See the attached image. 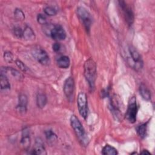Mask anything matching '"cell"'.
<instances>
[{
	"label": "cell",
	"mask_w": 155,
	"mask_h": 155,
	"mask_svg": "<svg viewBox=\"0 0 155 155\" xmlns=\"http://www.w3.org/2000/svg\"><path fill=\"white\" fill-rule=\"evenodd\" d=\"M44 13L48 16H54L57 13L56 10L52 7H47L44 10Z\"/></svg>",
	"instance_id": "cb8c5ba5"
},
{
	"label": "cell",
	"mask_w": 155,
	"mask_h": 155,
	"mask_svg": "<svg viewBox=\"0 0 155 155\" xmlns=\"http://www.w3.org/2000/svg\"><path fill=\"white\" fill-rule=\"evenodd\" d=\"M102 153L104 155H116L118 154L117 150L110 145H106L103 148Z\"/></svg>",
	"instance_id": "ac0fdd59"
},
{
	"label": "cell",
	"mask_w": 155,
	"mask_h": 155,
	"mask_svg": "<svg viewBox=\"0 0 155 155\" xmlns=\"http://www.w3.org/2000/svg\"><path fill=\"white\" fill-rule=\"evenodd\" d=\"M128 52L129 56H127V59L130 65L137 71L142 69L143 67V61L137 50L134 47L130 45L128 47Z\"/></svg>",
	"instance_id": "7a4b0ae2"
},
{
	"label": "cell",
	"mask_w": 155,
	"mask_h": 155,
	"mask_svg": "<svg viewBox=\"0 0 155 155\" xmlns=\"http://www.w3.org/2000/svg\"><path fill=\"white\" fill-rule=\"evenodd\" d=\"M13 54H12L11 52L6 51V52H5L4 54V59H5L7 62H12V61H13Z\"/></svg>",
	"instance_id": "83f0119b"
},
{
	"label": "cell",
	"mask_w": 155,
	"mask_h": 155,
	"mask_svg": "<svg viewBox=\"0 0 155 155\" xmlns=\"http://www.w3.org/2000/svg\"><path fill=\"white\" fill-rule=\"evenodd\" d=\"M64 92L69 101H72L74 94V81L72 77L66 79L64 84Z\"/></svg>",
	"instance_id": "ba28073f"
},
{
	"label": "cell",
	"mask_w": 155,
	"mask_h": 155,
	"mask_svg": "<svg viewBox=\"0 0 155 155\" xmlns=\"http://www.w3.org/2000/svg\"><path fill=\"white\" fill-rule=\"evenodd\" d=\"M119 5L123 12L124 18L129 25H131L134 22V14L131 8L127 4L125 1H119Z\"/></svg>",
	"instance_id": "30bf717a"
},
{
	"label": "cell",
	"mask_w": 155,
	"mask_h": 155,
	"mask_svg": "<svg viewBox=\"0 0 155 155\" xmlns=\"http://www.w3.org/2000/svg\"><path fill=\"white\" fill-rule=\"evenodd\" d=\"M140 154H150V153L147 150H143L142 152H140Z\"/></svg>",
	"instance_id": "f546056e"
},
{
	"label": "cell",
	"mask_w": 155,
	"mask_h": 155,
	"mask_svg": "<svg viewBox=\"0 0 155 155\" xmlns=\"http://www.w3.org/2000/svg\"><path fill=\"white\" fill-rule=\"evenodd\" d=\"M28 99L27 97L24 94H21L19 96V104L17 106V109L20 113H25L27 110Z\"/></svg>",
	"instance_id": "8fae6325"
},
{
	"label": "cell",
	"mask_w": 155,
	"mask_h": 155,
	"mask_svg": "<svg viewBox=\"0 0 155 155\" xmlns=\"http://www.w3.org/2000/svg\"><path fill=\"white\" fill-rule=\"evenodd\" d=\"M70 120L71 127L73 129L74 133H76L78 139L79 140L82 145H86L88 143V139L85 130L84 129V127H82L81 122L75 115H72L70 117Z\"/></svg>",
	"instance_id": "3957f363"
},
{
	"label": "cell",
	"mask_w": 155,
	"mask_h": 155,
	"mask_svg": "<svg viewBox=\"0 0 155 155\" xmlns=\"http://www.w3.org/2000/svg\"><path fill=\"white\" fill-rule=\"evenodd\" d=\"M6 70L10 71V74L14 77L16 79H20L22 78V74L16 70L12 68V67H10V68H5Z\"/></svg>",
	"instance_id": "7402d4cb"
},
{
	"label": "cell",
	"mask_w": 155,
	"mask_h": 155,
	"mask_svg": "<svg viewBox=\"0 0 155 155\" xmlns=\"http://www.w3.org/2000/svg\"><path fill=\"white\" fill-rule=\"evenodd\" d=\"M49 35L53 39L56 41H62L66 38V32L60 25H52L50 30Z\"/></svg>",
	"instance_id": "9c48e42d"
},
{
	"label": "cell",
	"mask_w": 155,
	"mask_h": 155,
	"mask_svg": "<svg viewBox=\"0 0 155 155\" xmlns=\"http://www.w3.org/2000/svg\"><path fill=\"white\" fill-rule=\"evenodd\" d=\"M13 33L17 38H22L23 30H22V28L19 27H16L13 29Z\"/></svg>",
	"instance_id": "d4e9b609"
},
{
	"label": "cell",
	"mask_w": 155,
	"mask_h": 155,
	"mask_svg": "<svg viewBox=\"0 0 155 155\" xmlns=\"http://www.w3.org/2000/svg\"><path fill=\"white\" fill-rule=\"evenodd\" d=\"M139 93L142 98H143L145 100L149 101L151 99V92L150 90L147 87V86L142 84L139 87Z\"/></svg>",
	"instance_id": "4fadbf2b"
},
{
	"label": "cell",
	"mask_w": 155,
	"mask_h": 155,
	"mask_svg": "<svg viewBox=\"0 0 155 155\" xmlns=\"http://www.w3.org/2000/svg\"><path fill=\"white\" fill-rule=\"evenodd\" d=\"M70 64V59L67 56H62L60 57L57 61V64L59 67L61 68H67Z\"/></svg>",
	"instance_id": "9a60e30c"
},
{
	"label": "cell",
	"mask_w": 155,
	"mask_h": 155,
	"mask_svg": "<svg viewBox=\"0 0 155 155\" xmlns=\"http://www.w3.org/2000/svg\"><path fill=\"white\" fill-rule=\"evenodd\" d=\"M45 133L46 139L48 140V142H49V143L53 144L57 140L56 135L51 130H47Z\"/></svg>",
	"instance_id": "ffe728a7"
},
{
	"label": "cell",
	"mask_w": 155,
	"mask_h": 155,
	"mask_svg": "<svg viewBox=\"0 0 155 155\" xmlns=\"http://www.w3.org/2000/svg\"><path fill=\"white\" fill-rule=\"evenodd\" d=\"M33 56L40 64L47 65L50 63V58L47 53L41 47H35L31 51Z\"/></svg>",
	"instance_id": "5b68a950"
},
{
	"label": "cell",
	"mask_w": 155,
	"mask_h": 155,
	"mask_svg": "<svg viewBox=\"0 0 155 155\" xmlns=\"http://www.w3.org/2000/svg\"><path fill=\"white\" fill-rule=\"evenodd\" d=\"M16 64L17 66L22 71H26L27 70V66L20 60H16L15 61Z\"/></svg>",
	"instance_id": "4316f807"
},
{
	"label": "cell",
	"mask_w": 155,
	"mask_h": 155,
	"mask_svg": "<svg viewBox=\"0 0 155 155\" xmlns=\"http://www.w3.org/2000/svg\"><path fill=\"white\" fill-rule=\"evenodd\" d=\"M22 38L25 40H33L35 38V35L33 30L28 26H26L23 30Z\"/></svg>",
	"instance_id": "5bb4252c"
},
{
	"label": "cell",
	"mask_w": 155,
	"mask_h": 155,
	"mask_svg": "<svg viewBox=\"0 0 155 155\" xmlns=\"http://www.w3.org/2000/svg\"><path fill=\"white\" fill-rule=\"evenodd\" d=\"M84 74L90 88L91 90L94 88L96 78V65L95 62L90 58L87 59L84 65Z\"/></svg>",
	"instance_id": "6da1fadb"
},
{
	"label": "cell",
	"mask_w": 155,
	"mask_h": 155,
	"mask_svg": "<svg viewBox=\"0 0 155 155\" xmlns=\"http://www.w3.org/2000/svg\"><path fill=\"white\" fill-rule=\"evenodd\" d=\"M47 103V97L45 94L40 93L38 94L36 97V104L39 108H42L45 107Z\"/></svg>",
	"instance_id": "d6986e66"
},
{
	"label": "cell",
	"mask_w": 155,
	"mask_h": 155,
	"mask_svg": "<svg viewBox=\"0 0 155 155\" xmlns=\"http://www.w3.org/2000/svg\"><path fill=\"white\" fill-rule=\"evenodd\" d=\"M21 143L22 146L25 149L29 148V147L30 145V143H31L30 137L29 134L26 132V131H25V132L24 131L23 132Z\"/></svg>",
	"instance_id": "e0dca14e"
},
{
	"label": "cell",
	"mask_w": 155,
	"mask_h": 155,
	"mask_svg": "<svg viewBox=\"0 0 155 155\" xmlns=\"http://www.w3.org/2000/svg\"><path fill=\"white\" fill-rule=\"evenodd\" d=\"M77 105L80 115L85 119L88 116V105L87 95L84 92H80L78 94Z\"/></svg>",
	"instance_id": "8992f818"
},
{
	"label": "cell",
	"mask_w": 155,
	"mask_h": 155,
	"mask_svg": "<svg viewBox=\"0 0 155 155\" xmlns=\"http://www.w3.org/2000/svg\"><path fill=\"white\" fill-rule=\"evenodd\" d=\"M31 154L39 155H45L47 154L46 150L41 140L39 139L38 140H36L35 147L33 149Z\"/></svg>",
	"instance_id": "7c38bea8"
},
{
	"label": "cell",
	"mask_w": 155,
	"mask_h": 155,
	"mask_svg": "<svg viewBox=\"0 0 155 155\" xmlns=\"http://www.w3.org/2000/svg\"><path fill=\"white\" fill-rule=\"evenodd\" d=\"M137 113V106L136 99L135 97H132L128 102V108L126 113V117L128 120L131 123H134L136 120V116Z\"/></svg>",
	"instance_id": "52a82bcc"
},
{
	"label": "cell",
	"mask_w": 155,
	"mask_h": 155,
	"mask_svg": "<svg viewBox=\"0 0 155 155\" xmlns=\"http://www.w3.org/2000/svg\"><path fill=\"white\" fill-rule=\"evenodd\" d=\"M0 84L1 90H8L10 88V84L5 74L2 72L0 75Z\"/></svg>",
	"instance_id": "2e32d148"
},
{
	"label": "cell",
	"mask_w": 155,
	"mask_h": 155,
	"mask_svg": "<svg viewBox=\"0 0 155 155\" xmlns=\"http://www.w3.org/2000/svg\"><path fill=\"white\" fill-rule=\"evenodd\" d=\"M37 21H38V23H39L40 24H42V25H45L47 23L46 17L42 14H39L38 15Z\"/></svg>",
	"instance_id": "484cf974"
},
{
	"label": "cell",
	"mask_w": 155,
	"mask_h": 155,
	"mask_svg": "<svg viewBox=\"0 0 155 155\" xmlns=\"http://www.w3.org/2000/svg\"><path fill=\"white\" fill-rule=\"evenodd\" d=\"M52 48H53V50L55 52H58V51H59L60 50V49H61V44H60L59 43L56 42V43H54V44H53V45H52Z\"/></svg>",
	"instance_id": "f1b7e54d"
},
{
	"label": "cell",
	"mask_w": 155,
	"mask_h": 155,
	"mask_svg": "<svg viewBox=\"0 0 155 155\" xmlns=\"http://www.w3.org/2000/svg\"><path fill=\"white\" fill-rule=\"evenodd\" d=\"M77 14L87 32L89 33L92 22V18L90 13L84 7H79L77 8Z\"/></svg>",
	"instance_id": "277c9868"
},
{
	"label": "cell",
	"mask_w": 155,
	"mask_h": 155,
	"mask_svg": "<svg viewBox=\"0 0 155 155\" xmlns=\"http://www.w3.org/2000/svg\"><path fill=\"white\" fill-rule=\"evenodd\" d=\"M14 16L15 18L19 21H22L25 18V15L22 11L21 9L19 8H16L15 12H14Z\"/></svg>",
	"instance_id": "603a6c76"
},
{
	"label": "cell",
	"mask_w": 155,
	"mask_h": 155,
	"mask_svg": "<svg viewBox=\"0 0 155 155\" xmlns=\"http://www.w3.org/2000/svg\"><path fill=\"white\" fill-rule=\"evenodd\" d=\"M147 124H142L140 125H139L137 128V134H139V136L142 137V138H144L146 135H147Z\"/></svg>",
	"instance_id": "44dd1931"
}]
</instances>
